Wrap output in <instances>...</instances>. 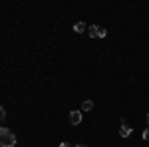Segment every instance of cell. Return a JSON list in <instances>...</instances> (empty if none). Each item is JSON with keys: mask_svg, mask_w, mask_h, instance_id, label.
I'll return each mask as SVG.
<instances>
[{"mask_svg": "<svg viewBox=\"0 0 149 147\" xmlns=\"http://www.w3.org/2000/svg\"><path fill=\"white\" fill-rule=\"evenodd\" d=\"M0 145L2 147H14L16 145V135L12 133L8 127H2L0 129Z\"/></svg>", "mask_w": 149, "mask_h": 147, "instance_id": "cell-1", "label": "cell"}, {"mask_svg": "<svg viewBox=\"0 0 149 147\" xmlns=\"http://www.w3.org/2000/svg\"><path fill=\"white\" fill-rule=\"evenodd\" d=\"M90 36L92 38H105L107 36V30L102 28V26H90Z\"/></svg>", "mask_w": 149, "mask_h": 147, "instance_id": "cell-2", "label": "cell"}, {"mask_svg": "<svg viewBox=\"0 0 149 147\" xmlns=\"http://www.w3.org/2000/svg\"><path fill=\"white\" fill-rule=\"evenodd\" d=\"M70 121H72V125H78V123H81V111H78V109L70 111Z\"/></svg>", "mask_w": 149, "mask_h": 147, "instance_id": "cell-3", "label": "cell"}, {"mask_svg": "<svg viewBox=\"0 0 149 147\" xmlns=\"http://www.w3.org/2000/svg\"><path fill=\"white\" fill-rule=\"evenodd\" d=\"M133 133V129L129 127V125H125V123H121V127H119V135L121 137H129Z\"/></svg>", "mask_w": 149, "mask_h": 147, "instance_id": "cell-4", "label": "cell"}, {"mask_svg": "<svg viewBox=\"0 0 149 147\" xmlns=\"http://www.w3.org/2000/svg\"><path fill=\"white\" fill-rule=\"evenodd\" d=\"M86 30H88L86 22H76L74 24V32H76V34H81V32H86Z\"/></svg>", "mask_w": 149, "mask_h": 147, "instance_id": "cell-5", "label": "cell"}, {"mask_svg": "<svg viewBox=\"0 0 149 147\" xmlns=\"http://www.w3.org/2000/svg\"><path fill=\"white\" fill-rule=\"evenodd\" d=\"M92 107H93V102H92V100H86V102L81 103V111H90Z\"/></svg>", "mask_w": 149, "mask_h": 147, "instance_id": "cell-6", "label": "cell"}, {"mask_svg": "<svg viewBox=\"0 0 149 147\" xmlns=\"http://www.w3.org/2000/svg\"><path fill=\"white\" fill-rule=\"evenodd\" d=\"M143 139H145V141H149V129H145V131H143Z\"/></svg>", "mask_w": 149, "mask_h": 147, "instance_id": "cell-7", "label": "cell"}, {"mask_svg": "<svg viewBox=\"0 0 149 147\" xmlns=\"http://www.w3.org/2000/svg\"><path fill=\"white\" fill-rule=\"evenodd\" d=\"M60 147H72V143H68V141H64V143H60Z\"/></svg>", "mask_w": 149, "mask_h": 147, "instance_id": "cell-8", "label": "cell"}, {"mask_svg": "<svg viewBox=\"0 0 149 147\" xmlns=\"http://www.w3.org/2000/svg\"><path fill=\"white\" fill-rule=\"evenodd\" d=\"M76 147H86V145H84V143H78V145H76Z\"/></svg>", "mask_w": 149, "mask_h": 147, "instance_id": "cell-9", "label": "cell"}, {"mask_svg": "<svg viewBox=\"0 0 149 147\" xmlns=\"http://www.w3.org/2000/svg\"><path fill=\"white\" fill-rule=\"evenodd\" d=\"M147 125H149V113H147Z\"/></svg>", "mask_w": 149, "mask_h": 147, "instance_id": "cell-10", "label": "cell"}]
</instances>
